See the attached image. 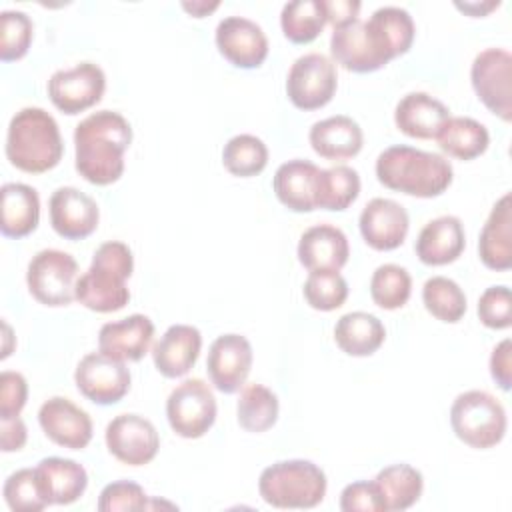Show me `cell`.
I'll return each instance as SVG.
<instances>
[{
  "label": "cell",
  "instance_id": "8d00e7d4",
  "mask_svg": "<svg viewBox=\"0 0 512 512\" xmlns=\"http://www.w3.org/2000/svg\"><path fill=\"white\" fill-rule=\"evenodd\" d=\"M222 164L234 176H256L268 164V148L254 134H236L224 144Z\"/></svg>",
  "mask_w": 512,
  "mask_h": 512
},
{
  "label": "cell",
  "instance_id": "277c9868",
  "mask_svg": "<svg viewBox=\"0 0 512 512\" xmlns=\"http://www.w3.org/2000/svg\"><path fill=\"white\" fill-rule=\"evenodd\" d=\"M134 256L128 244L108 240L92 256L90 268L76 280V300L94 312L122 310L130 300L126 280L132 276Z\"/></svg>",
  "mask_w": 512,
  "mask_h": 512
},
{
  "label": "cell",
  "instance_id": "60d3db41",
  "mask_svg": "<svg viewBox=\"0 0 512 512\" xmlns=\"http://www.w3.org/2000/svg\"><path fill=\"white\" fill-rule=\"evenodd\" d=\"M4 500L14 512H40L48 508L36 468H22L12 472L4 482Z\"/></svg>",
  "mask_w": 512,
  "mask_h": 512
},
{
  "label": "cell",
  "instance_id": "603a6c76",
  "mask_svg": "<svg viewBox=\"0 0 512 512\" xmlns=\"http://www.w3.org/2000/svg\"><path fill=\"white\" fill-rule=\"evenodd\" d=\"M464 246L466 234L460 218L444 214L424 224L416 238V256L428 266H444L458 260Z\"/></svg>",
  "mask_w": 512,
  "mask_h": 512
},
{
  "label": "cell",
  "instance_id": "ab89813d",
  "mask_svg": "<svg viewBox=\"0 0 512 512\" xmlns=\"http://www.w3.org/2000/svg\"><path fill=\"white\" fill-rule=\"evenodd\" d=\"M304 298L310 308L332 312L348 298V282L336 270H314L304 282Z\"/></svg>",
  "mask_w": 512,
  "mask_h": 512
},
{
  "label": "cell",
  "instance_id": "f907efd6",
  "mask_svg": "<svg viewBox=\"0 0 512 512\" xmlns=\"http://www.w3.org/2000/svg\"><path fill=\"white\" fill-rule=\"evenodd\" d=\"M500 6V2L496 0H492V2H456V8L458 10H462V12H466V14H470V16H486L490 10H494V8H498Z\"/></svg>",
  "mask_w": 512,
  "mask_h": 512
},
{
  "label": "cell",
  "instance_id": "7a4b0ae2",
  "mask_svg": "<svg viewBox=\"0 0 512 512\" xmlns=\"http://www.w3.org/2000/svg\"><path fill=\"white\" fill-rule=\"evenodd\" d=\"M376 178L390 190L416 198H434L452 184L454 170L440 154L396 144L378 154Z\"/></svg>",
  "mask_w": 512,
  "mask_h": 512
},
{
  "label": "cell",
  "instance_id": "4fadbf2b",
  "mask_svg": "<svg viewBox=\"0 0 512 512\" xmlns=\"http://www.w3.org/2000/svg\"><path fill=\"white\" fill-rule=\"evenodd\" d=\"M108 452L128 466H144L154 460L160 438L154 424L140 414L114 416L104 432Z\"/></svg>",
  "mask_w": 512,
  "mask_h": 512
},
{
  "label": "cell",
  "instance_id": "74e56055",
  "mask_svg": "<svg viewBox=\"0 0 512 512\" xmlns=\"http://www.w3.org/2000/svg\"><path fill=\"white\" fill-rule=\"evenodd\" d=\"M422 302L426 310L448 324L458 322L466 312L464 290L446 276H432L422 286Z\"/></svg>",
  "mask_w": 512,
  "mask_h": 512
},
{
  "label": "cell",
  "instance_id": "8fae6325",
  "mask_svg": "<svg viewBox=\"0 0 512 512\" xmlns=\"http://www.w3.org/2000/svg\"><path fill=\"white\" fill-rule=\"evenodd\" d=\"M106 74L94 62H80L72 68L56 70L48 80V96L64 114H80L102 100Z\"/></svg>",
  "mask_w": 512,
  "mask_h": 512
},
{
  "label": "cell",
  "instance_id": "5bb4252c",
  "mask_svg": "<svg viewBox=\"0 0 512 512\" xmlns=\"http://www.w3.org/2000/svg\"><path fill=\"white\" fill-rule=\"evenodd\" d=\"M252 346L242 334H222L208 350L206 370L216 390L224 394L238 392L252 368Z\"/></svg>",
  "mask_w": 512,
  "mask_h": 512
},
{
  "label": "cell",
  "instance_id": "d590c367",
  "mask_svg": "<svg viewBox=\"0 0 512 512\" xmlns=\"http://www.w3.org/2000/svg\"><path fill=\"white\" fill-rule=\"evenodd\" d=\"M360 194V176L354 168L338 164L332 168H320L316 208L322 210H346Z\"/></svg>",
  "mask_w": 512,
  "mask_h": 512
},
{
  "label": "cell",
  "instance_id": "484cf974",
  "mask_svg": "<svg viewBox=\"0 0 512 512\" xmlns=\"http://www.w3.org/2000/svg\"><path fill=\"white\" fill-rule=\"evenodd\" d=\"M308 140L318 156L326 160H348L362 150L364 134L356 120L336 114L314 122Z\"/></svg>",
  "mask_w": 512,
  "mask_h": 512
},
{
  "label": "cell",
  "instance_id": "52a82bcc",
  "mask_svg": "<svg viewBox=\"0 0 512 512\" xmlns=\"http://www.w3.org/2000/svg\"><path fill=\"white\" fill-rule=\"evenodd\" d=\"M78 262L68 252L46 248L32 256L26 270L30 294L44 306H68L76 300Z\"/></svg>",
  "mask_w": 512,
  "mask_h": 512
},
{
  "label": "cell",
  "instance_id": "816d5d0a",
  "mask_svg": "<svg viewBox=\"0 0 512 512\" xmlns=\"http://www.w3.org/2000/svg\"><path fill=\"white\" fill-rule=\"evenodd\" d=\"M220 6V2H204V0H194V2H182V8L186 12H190L194 18H202L206 14H210L212 10H216Z\"/></svg>",
  "mask_w": 512,
  "mask_h": 512
},
{
  "label": "cell",
  "instance_id": "f546056e",
  "mask_svg": "<svg viewBox=\"0 0 512 512\" xmlns=\"http://www.w3.org/2000/svg\"><path fill=\"white\" fill-rule=\"evenodd\" d=\"M2 220L0 230L8 238H24L36 230L40 220L38 192L22 182H6L0 188Z\"/></svg>",
  "mask_w": 512,
  "mask_h": 512
},
{
  "label": "cell",
  "instance_id": "f5cc1de1",
  "mask_svg": "<svg viewBox=\"0 0 512 512\" xmlns=\"http://www.w3.org/2000/svg\"><path fill=\"white\" fill-rule=\"evenodd\" d=\"M2 326H4V336H6V342H8V338L12 336V332H10V326H8V322H2ZM10 354V346L6 344V348L2 350V358H6Z\"/></svg>",
  "mask_w": 512,
  "mask_h": 512
},
{
  "label": "cell",
  "instance_id": "1f68e13d",
  "mask_svg": "<svg viewBox=\"0 0 512 512\" xmlns=\"http://www.w3.org/2000/svg\"><path fill=\"white\" fill-rule=\"evenodd\" d=\"M374 484L380 492V498L384 502V508L390 512H402L414 506L424 490V478L422 472L416 470L414 466L400 462V464H390L382 468Z\"/></svg>",
  "mask_w": 512,
  "mask_h": 512
},
{
  "label": "cell",
  "instance_id": "b9f144b4",
  "mask_svg": "<svg viewBox=\"0 0 512 512\" xmlns=\"http://www.w3.org/2000/svg\"><path fill=\"white\" fill-rule=\"evenodd\" d=\"M32 20L22 10L0 12V58L4 62L20 60L32 42Z\"/></svg>",
  "mask_w": 512,
  "mask_h": 512
},
{
  "label": "cell",
  "instance_id": "8992f818",
  "mask_svg": "<svg viewBox=\"0 0 512 512\" xmlns=\"http://www.w3.org/2000/svg\"><path fill=\"white\" fill-rule=\"evenodd\" d=\"M450 426L464 444L486 450L502 442L508 420L496 396L486 390H468L454 398L450 406Z\"/></svg>",
  "mask_w": 512,
  "mask_h": 512
},
{
  "label": "cell",
  "instance_id": "4316f807",
  "mask_svg": "<svg viewBox=\"0 0 512 512\" xmlns=\"http://www.w3.org/2000/svg\"><path fill=\"white\" fill-rule=\"evenodd\" d=\"M478 254L490 270L502 272L512 266V204L508 192L492 206L482 226Z\"/></svg>",
  "mask_w": 512,
  "mask_h": 512
},
{
  "label": "cell",
  "instance_id": "ee69618b",
  "mask_svg": "<svg viewBox=\"0 0 512 512\" xmlns=\"http://www.w3.org/2000/svg\"><path fill=\"white\" fill-rule=\"evenodd\" d=\"M478 318L492 330H504L512 324V294L508 286H490L478 300Z\"/></svg>",
  "mask_w": 512,
  "mask_h": 512
},
{
  "label": "cell",
  "instance_id": "f35d334b",
  "mask_svg": "<svg viewBox=\"0 0 512 512\" xmlns=\"http://www.w3.org/2000/svg\"><path fill=\"white\" fill-rule=\"evenodd\" d=\"M412 294V278L398 264H380L370 278V296L384 310L402 308Z\"/></svg>",
  "mask_w": 512,
  "mask_h": 512
},
{
  "label": "cell",
  "instance_id": "d4e9b609",
  "mask_svg": "<svg viewBox=\"0 0 512 512\" xmlns=\"http://www.w3.org/2000/svg\"><path fill=\"white\" fill-rule=\"evenodd\" d=\"M318 176L320 168L314 162L294 158L278 166L272 186L278 200L292 212H312L316 210Z\"/></svg>",
  "mask_w": 512,
  "mask_h": 512
},
{
  "label": "cell",
  "instance_id": "2e32d148",
  "mask_svg": "<svg viewBox=\"0 0 512 512\" xmlns=\"http://www.w3.org/2000/svg\"><path fill=\"white\" fill-rule=\"evenodd\" d=\"M38 422L44 434L58 446L82 450L92 440V418L70 398L52 396L38 410Z\"/></svg>",
  "mask_w": 512,
  "mask_h": 512
},
{
  "label": "cell",
  "instance_id": "bcb514c9",
  "mask_svg": "<svg viewBox=\"0 0 512 512\" xmlns=\"http://www.w3.org/2000/svg\"><path fill=\"white\" fill-rule=\"evenodd\" d=\"M28 400V382L20 372L4 370L0 374V418L20 416Z\"/></svg>",
  "mask_w": 512,
  "mask_h": 512
},
{
  "label": "cell",
  "instance_id": "7c38bea8",
  "mask_svg": "<svg viewBox=\"0 0 512 512\" xmlns=\"http://www.w3.org/2000/svg\"><path fill=\"white\" fill-rule=\"evenodd\" d=\"M130 380L132 376L126 364L100 350L86 354L74 370V382L80 394L100 406L120 402L130 390Z\"/></svg>",
  "mask_w": 512,
  "mask_h": 512
},
{
  "label": "cell",
  "instance_id": "c3c4849f",
  "mask_svg": "<svg viewBox=\"0 0 512 512\" xmlns=\"http://www.w3.org/2000/svg\"><path fill=\"white\" fill-rule=\"evenodd\" d=\"M26 438H28L26 424L20 416L0 418V446H2V452L20 450L26 444Z\"/></svg>",
  "mask_w": 512,
  "mask_h": 512
},
{
  "label": "cell",
  "instance_id": "7bdbcfd3",
  "mask_svg": "<svg viewBox=\"0 0 512 512\" xmlns=\"http://www.w3.org/2000/svg\"><path fill=\"white\" fill-rule=\"evenodd\" d=\"M148 508V496L144 488L130 480L110 482L102 488L98 496L100 512H128V510H144Z\"/></svg>",
  "mask_w": 512,
  "mask_h": 512
},
{
  "label": "cell",
  "instance_id": "44dd1931",
  "mask_svg": "<svg viewBox=\"0 0 512 512\" xmlns=\"http://www.w3.org/2000/svg\"><path fill=\"white\" fill-rule=\"evenodd\" d=\"M202 334L190 324H172L152 346L156 370L166 378L184 376L198 360Z\"/></svg>",
  "mask_w": 512,
  "mask_h": 512
},
{
  "label": "cell",
  "instance_id": "d6a6232c",
  "mask_svg": "<svg viewBox=\"0 0 512 512\" xmlns=\"http://www.w3.org/2000/svg\"><path fill=\"white\" fill-rule=\"evenodd\" d=\"M436 142L452 158L474 160L486 152L490 134L482 122L470 116H450L436 134Z\"/></svg>",
  "mask_w": 512,
  "mask_h": 512
},
{
  "label": "cell",
  "instance_id": "836d02e7",
  "mask_svg": "<svg viewBox=\"0 0 512 512\" xmlns=\"http://www.w3.org/2000/svg\"><path fill=\"white\" fill-rule=\"evenodd\" d=\"M278 396L264 384H248L236 402L238 424L248 432H266L278 420Z\"/></svg>",
  "mask_w": 512,
  "mask_h": 512
},
{
  "label": "cell",
  "instance_id": "3957f363",
  "mask_svg": "<svg viewBox=\"0 0 512 512\" xmlns=\"http://www.w3.org/2000/svg\"><path fill=\"white\" fill-rule=\"evenodd\" d=\"M64 154L58 122L38 106L18 110L6 132V158L10 164L28 174L52 170Z\"/></svg>",
  "mask_w": 512,
  "mask_h": 512
},
{
  "label": "cell",
  "instance_id": "7402d4cb",
  "mask_svg": "<svg viewBox=\"0 0 512 512\" xmlns=\"http://www.w3.org/2000/svg\"><path fill=\"white\" fill-rule=\"evenodd\" d=\"M350 246L346 234L332 224H314L300 236L298 260L300 264L314 270H336L348 262Z\"/></svg>",
  "mask_w": 512,
  "mask_h": 512
},
{
  "label": "cell",
  "instance_id": "9c48e42d",
  "mask_svg": "<svg viewBox=\"0 0 512 512\" xmlns=\"http://www.w3.org/2000/svg\"><path fill=\"white\" fill-rule=\"evenodd\" d=\"M336 86V64L320 52L298 56L286 78V94L300 110H318L326 106L332 100Z\"/></svg>",
  "mask_w": 512,
  "mask_h": 512
},
{
  "label": "cell",
  "instance_id": "681fc988",
  "mask_svg": "<svg viewBox=\"0 0 512 512\" xmlns=\"http://www.w3.org/2000/svg\"><path fill=\"white\" fill-rule=\"evenodd\" d=\"M322 2H324L326 18L334 28L358 18V12H360L358 0H322Z\"/></svg>",
  "mask_w": 512,
  "mask_h": 512
},
{
  "label": "cell",
  "instance_id": "83f0119b",
  "mask_svg": "<svg viewBox=\"0 0 512 512\" xmlns=\"http://www.w3.org/2000/svg\"><path fill=\"white\" fill-rule=\"evenodd\" d=\"M364 26L388 62L400 54H406L416 34L412 16L400 6L376 8Z\"/></svg>",
  "mask_w": 512,
  "mask_h": 512
},
{
  "label": "cell",
  "instance_id": "7dc6e473",
  "mask_svg": "<svg viewBox=\"0 0 512 512\" xmlns=\"http://www.w3.org/2000/svg\"><path fill=\"white\" fill-rule=\"evenodd\" d=\"M490 374L502 390H510L512 386V342L504 338L494 346L490 354Z\"/></svg>",
  "mask_w": 512,
  "mask_h": 512
},
{
  "label": "cell",
  "instance_id": "5b68a950",
  "mask_svg": "<svg viewBox=\"0 0 512 512\" xmlns=\"http://www.w3.org/2000/svg\"><path fill=\"white\" fill-rule=\"evenodd\" d=\"M324 470L302 458L280 460L266 466L258 478L262 500L274 508L306 510L318 506L326 496Z\"/></svg>",
  "mask_w": 512,
  "mask_h": 512
},
{
  "label": "cell",
  "instance_id": "f1b7e54d",
  "mask_svg": "<svg viewBox=\"0 0 512 512\" xmlns=\"http://www.w3.org/2000/svg\"><path fill=\"white\" fill-rule=\"evenodd\" d=\"M36 474L50 506H66L76 502L88 486V474L84 466L70 458H42L36 466Z\"/></svg>",
  "mask_w": 512,
  "mask_h": 512
},
{
  "label": "cell",
  "instance_id": "6da1fadb",
  "mask_svg": "<svg viewBox=\"0 0 512 512\" xmlns=\"http://www.w3.org/2000/svg\"><path fill=\"white\" fill-rule=\"evenodd\" d=\"M130 142L132 126L120 112H92L74 130V164L78 174L96 186L116 182L124 172V152Z\"/></svg>",
  "mask_w": 512,
  "mask_h": 512
},
{
  "label": "cell",
  "instance_id": "9a60e30c",
  "mask_svg": "<svg viewBox=\"0 0 512 512\" xmlns=\"http://www.w3.org/2000/svg\"><path fill=\"white\" fill-rule=\"evenodd\" d=\"M218 52L238 68H258L268 56V38L250 18L226 16L216 26Z\"/></svg>",
  "mask_w": 512,
  "mask_h": 512
},
{
  "label": "cell",
  "instance_id": "d6986e66",
  "mask_svg": "<svg viewBox=\"0 0 512 512\" xmlns=\"http://www.w3.org/2000/svg\"><path fill=\"white\" fill-rule=\"evenodd\" d=\"M330 52L336 64L358 74L376 72L388 64L360 18L334 28L330 36Z\"/></svg>",
  "mask_w": 512,
  "mask_h": 512
},
{
  "label": "cell",
  "instance_id": "30bf717a",
  "mask_svg": "<svg viewBox=\"0 0 512 512\" xmlns=\"http://www.w3.org/2000/svg\"><path fill=\"white\" fill-rule=\"evenodd\" d=\"M470 82L478 100L504 122L512 120V56L504 48H486L476 54Z\"/></svg>",
  "mask_w": 512,
  "mask_h": 512
},
{
  "label": "cell",
  "instance_id": "ac0fdd59",
  "mask_svg": "<svg viewBox=\"0 0 512 512\" xmlns=\"http://www.w3.org/2000/svg\"><path fill=\"white\" fill-rule=\"evenodd\" d=\"M360 234L364 242L374 250L398 248L410 228L408 212L402 204L390 198H372L358 218Z\"/></svg>",
  "mask_w": 512,
  "mask_h": 512
},
{
  "label": "cell",
  "instance_id": "cb8c5ba5",
  "mask_svg": "<svg viewBox=\"0 0 512 512\" xmlns=\"http://www.w3.org/2000/svg\"><path fill=\"white\" fill-rule=\"evenodd\" d=\"M448 118L450 110L428 92H408L400 98L394 110L398 130L418 140L436 138Z\"/></svg>",
  "mask_w": 512,
  "mask_h": 512
},
{
  "label": "cell",
  "instance_id": "e575fe53",
  "mask_svg": "<svg viewBox=\"0 0 512 512\" xmlns=\"http://www.w3.org/2000/svg\"><path fill=\"white\" fill-rule=\"evenodd\" d=\"M328 18L322 0H292L282 6L280 26L294 44H308L320 36Z\"/></svg>",
  "mask_w": 512,
  "mask_h": 512
},
{
  "label": "cell",
  "instance_id": "4dcf8cb0",
  "mask_svg": "<svg viewBox=\"0 0 512 512\" xmlns=\"http://www.w3.org/2000/svg\"><path fill=\"white\" fill-rule=\"evenodd\" d=\"M384 338V324L362 310L340 316L334 326V340L348 356H370L384 344Z\"/></svg>",
  "mask_w": 512,
  "mask_h": 512
},
{
  "label": "cell",
  "instance_id": "f6af8a7d",
  "mask_svg": "<svg viewBox=\"0 0 512 512\" xmlns=\"http://www.w3.org/2000/svg\"><path fill=\"white\" fill-rule=\"evenodd\" d=\"M340 510L344 512H386L374 480H358L348 484L340 494Z\"/></svg>",
  "mask_w": 512,
  "mask_h": 512
},
{
  "label": "cell",
  "instance_id": "e0dca14e",
  "mask_svg": "<svg viewBox=\"0 0 512 512\" xmlns=\"http://www.w3.org/2000/svg\"><path fill=\"white\" fill-rule=\"evenodd\" d=\"M50 224L56 234L68 240L90 236L100 220L98 204L74 186H60L50 196Z\"/></svg>",
  "mask_w": 512,
  "mask_h": 512
},
{
  "label": "cell",
  "instance_id": "ba28073f",
  "mask_svg": "<svg viewBox=\"0 0 512 512\" xmlns=\"http://www.w3.org/2000/svg\"><path fill=\"white\" fill-rule=\"evenodd\" d=\"M216 398L202 378L180 382L166 400L170 428L182 438L204 436L216 420Z\"/></svg>",
  "mask_w": 512,
  "mask_h": 512
},
{
  "label": "cell",
  "instance_id": "ffe728a7",
  "mask_svg": "<svg viewBox=\"0 0 512 512\" xmlns=\"http://www.w3.org/2000/svg\"><path fill=\"white\" fill-rule=\"evenodd\" d=\"M152 338L154 322L144 314H130L122 320L102 324L98 350L122 362H136L150 350Z\"/></svg>",
  "mask_w": 512,
  "mask_h": 512
}]
</instances>
